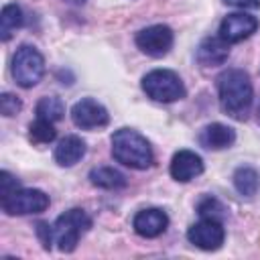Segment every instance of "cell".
<instances>
[{
    "instance_id": "24",
    "label": "cell",
    "mask_w": 260,
    "mask_h": 260,
    "mask_svg": "<svg viewBox=\"0 0 260 260\" xmlns=\"http://www.w3.org/2000/svg\"><path fill=\"white\" fill-rule=\"evenodd\" d=\"M18 189V181L8 173V171H2L0 173V199L8 197L12 191Z\"/></svg>"
},
{
    "instance_id": "9",
    "label": "cell",
    "mask_w": 260,
    "mask_h": 260,
    "mask_svg": "<svg viewBox=\"0 0 260 260\" xmlns=\"http://www.w3.org/2000/svg\"><path fill=\"white\" fill-rule=\"evenodd\" d=\"M71 120L81 130H95V128L108 126L110 114L93 98H83V100H79V102L73 104V108H71Z\"/></svg>"
},
{
    "instance_id": "19",
    "label": "cell",
    "mask_w": 260,
    "mask_h": 260,
    "mask_svg": "<svg viewBox=\"0 0 260 260\" xmlns=\"http://www.w3.org/2000/svg\"><path fill=\"white\" fill-rule=\"evenodd\" d=\"M65 114V104L57 95H45L37 104V118H45L49 122H59Z\"/></svg>"
},
{
    "instance_id": "1",
    "label": "cell",
    "mask_w": 260,
    "mask_h": 260,
    "mask_svg": "<svg viewBox=\"0 0 260 260\" xmlns=\"http://www.w3.org/2000/svg\"><path fill=\"white\" fill-rule=\"evenodd\" d=\"M217 95L223 114H228L234 120H246L254 100L250 75L238 67L225 69L217 77Z\"/></svg>"
},
{
    "instance_id": "12",
    "label": "cell",
    "mask_w": 260,
    "mask_h": 260,
    "mask_svg": "<svg viewBox=\"0 0 260 260\" xmlns=\"http://www.w3.org/2000/svg\"><path fill=\"white\" fill-rule=\"evenodd\" d=\"M132 228L142 238H156L169 228V215L158 207L140 209L132 219Z\"/></svg>"
},
{
    "instance_id": "26",
    "label": "cell",
    "mask_w": 260,
    "mask_h": 260,
    "mask_svg": "<svg viewBox=\"0 0 260 260\" xmlns=\"http://www.w3.org/2000/svg\"><path fill=\"white\" fill-rule=\"evenodd\" d=\"M67 2H71V4H83L85 0H67Z\"/></svg>"
},
{
    "instance_id": "11",
    "label": "cell",
    "mask_w": 260,
    "mask_h": 260,
    "mask_svg": "<svg viewBox=\"0 0 260 260\" xmlns=\"http://www.w3.org/2000/svg\"><path fill=\"white\" fill-rule=\"evenodd\" d=\"M169 173L179 183H189L203 173V158L193 150H179L171 158Z\"/></svg>"
},
{
    "instance_id": "20",
    "label": "cell",
    "mask_w": 260,
    "mask_h": 260,
    "mask_svg": "<svg viewBox=\"0 0 260 260\" xmlns=\"http://www.w3.org/2000/svg\"><path fill=\"white\" fill-rule=\"evenodd\" d=\"M55 136H57V130H55L53 122H49L45 118H37L28 126V140L32 144H49L55 140Z\"/></svg>"
},
{
    "instance_id": "4",
    "label": "cell",
    "mask_w": 260,
    "mask_h": 260,
    "mask_svg": "<svg viewBox=\"0 0 260 260\" xmlns=\"http://www.w3.org/2000/svg\"><path fill=\"white\" fill-rule=\"evenodd\" d=\"M142 91L160 104H171L177 100H183L187 89L181 81V77L171 69H152L142 77Z\"/></svg>"
},
{
    "instance_id": "21",
    "label": "cell",
    "mask_w": 260,
    "mask_h": 260,
    "mask_svg": "<svg viewBox=\"0 0 260 260\" xmlns=\"http://www.w3.org/2000/svg\"><path fill=\"white\" fill-rule=\"evenodd\" d=\"M197 211H199V215L201 217H213V219H223V215H225V207L215 199V197H211V195H207V197H203L199 203H197Z\"/></svg>"
},
{
    "instance_id": "3",
    "label": "cell",
    "mask_w": 260,
    "mask_h": 260,
    "mask_svg": "<svg viewBox=\"0 0 260 260\" xmlns=\"http://www.w3.org/2000/svg\"><path fill=\"white\" fill-rule=\"evenodd\" d=\"M91 228V217L87 211L73 207L65 213H61L53 223V244L61 252H73L77 248V242L83 234H87Z\"/></svg>"
},
{
    "instance_id": "23",
    "label": "cell",
    "mask_w": 260,
    "mask_h": 260,
    "mask_svg": "<svg viewBox=\"0 0 260 260\" xmlns=\"http://www.w3.org/2000/svg\"><path fill=\"white\" fill-rule=\"evenodd\" d=\"M37 236L43 244L45 250H51L53 248V223H47V221H39L37 223Z\"/></svg>"
},
{
    "instance_id": "25",
    "label": "cell",
    "mask_w": 260,
    "mask_h": 260,
    "mask_svg": "<svg viewBox=\"0 0 260 260\" xmlns=\"http://www.w3.org/2000/svg\"><path fill=\"white\" fill-rule=\"evenodd\" d=\"M228 6H236V8H258L260 0H223Z\"/></svg>"
},
{
    "instance_id": "6",
    "label": "cell",
    "mask_w": 260,
    "mask_h": 260,
    "mask_svg": "<svg viewBox=\"0 0 260 260\" xmlns=\"http://www.w3.org/2000/svg\"><path fill=\"white\" fill-rule=\"evenodd\" d=\"M51 199L45 191L41 189H16L12 191L8 197L0 199L2 211H6L8 215H32V213H41L49 207Z\"/></svg>"
},
{
    "instance_id": "2",
    "label": "cell",
    "mask_w": 260,
    "mask_h": 260,
    "mask_svg": "<svg viewBox=\"0 0 260 260\" xmlns=\"http://www.w3.org/2000/svg\"><path fill=\"white\" fill-rule=\"evenodd\" d=\"M112 156L124 167L142 171L154 160L150 142L132 128H120L112 134Z\"/></svg>"
},
{
    "instance_id": "14",
    "label": "cell",
    "mask_w": 260,
    "mask_h": 260,
    "mask_svg": "<svg viewBox=\"0 0 260 260\" xmlns=\"http://www.w3.org/2000/svg\"><path fill=\"white\" fill-rule=\"evenodd\" d=\"M197 140L207 150H223L236 142V130L221 122H213V124H207L201 128Z\"/></svg>"
},
{
    "instance_id": "7",
    "label": "cell",
    "mask_w": 260,
    "mask_h": 260,
    "mask_svg": "<svg viewBox=\"0 0 260 260\" xmlns=\"http://www.w3.org/2000/svg\"><path fill=\"white\" fill-rule=\"evenodd\" d=\"M134 43L148 57H165L175 43V32L167 24H152L138 30Z\"/></svg>"
},
{
    "instance_id": "16",
    "label": "cell",
    "mask_w": 260,
    "mask_h": 260,
    "mask_svg": "<svg viewBox=\"0 0 260 260\" xmlns=\"http://www.w3.org/2000/svg\"><path fill=\"white\" fill-rule=\"evenodd\" d=\"M89 183L100 189L116 191V189H124L128 185V179L114 167H95L89 171Z\"/></svg>"
},
{
    "instance_id": "17",
    "label": "cell",
    "mask_w": 260,
    "mask_h": 260,
    "mask_svg": "<svg viewBox=\"0 0 260 260\" xmlns=\"http://www.w3.org/2000/svg\"><path fill=\"white\" fill-rule=\"evenodd\" d=\"M234 187L242 197H254L260 189V175L254 167H238L234 171Z\"/></svg>"
},
{
    "instance_id": "13",
    "label": "cell",
    "mask_w": 260,
    "mask_h": 260,
    "mask_svg": "<svg viewBox=\"0 0 260 260\" xmlns=\"http://www.w3.org/2000/svg\"><path fill=\"white\" fill-rule=\"evenodd\" d=\"M197 63L201 67H217L223 65L230 57V43H225L219 35L217 37H205L197 47Z\"/></svg>"
},
{
    "instance_id": "27",
    "label": "cell",
    "mask_w": 260,
    "mask_h": 260,
    "mask_svg": "<svg viewBox=\"0 0 260 260\" xmlns=\"http://www.w3.org/2000/svg\"><path fill=\"white\" fill-rule=\"evenodd\" d=\"M258 120H260V106H258Z\"/></svg>"
},
{
    "instance_id": "22",
    "label": "cell",
    "mask_w": 260,
    "mask_h": 260,
    "mask_svg": "<svg viewBox=\"0 0 260 260\" xmlns=\"http://www.w3.org/2000/svg\"><path fill=\"white\" fill-rule=\"evenodd\" d=\"M20 108H22V102H20L18 95H14L10 91H4L0 95V112H2V116H6V118L16 116L20 112Z\"/></svg>"
},
{
    "instance_id": "10",
    "label": "cell",
    "mask_w": 260,
    "mask_h": 260,
    "mask_svg": "<svg viewBox=\"0 0 260 260\" xmlns=\"http://www.w3.org/2000/svg\"><path fill=\"white\" fill-rule=\"evenodd\" d=\"M258 18L246 12H234L228 14L219 24V37L225 43H240L248 37H252L258 28Z\"/></svg>"
},
{
    "instance_id": "8",
    "label": "cell",
    "mask_w": 260,
    "mask_h": 260,
    "mask_svg": "<svg viewBox=\"0 0 260 260\" xmlns=\"http://www.w3.org/2000/svg\"><path fill=\"white\" fill-rule=\"evenodd\" d=\"M187 240L205 252L219 250L223 240H225L223 223L219 219H213V217H201L197 223H193L187 230Z\"/></svg>"
},
{
    "instance_id": "18",
    "label": "cell",
    "mask_w": 260,
    "mask_h": 260,
    "mask_svg": "<svg viewBox=\"0 0 260 260\" xmlns=\"http://www.w3.org/2000/svg\"><path fill=\"white\" fill-rule=\"evenodd\" d=\"M24 22V16H22V10L18 4H4L2 6V12H0V39L6 43L10 41V37L22 26Z\"/></svg>"
},
{
    "instance_id": "15",
    "label": "cell",
    "mask_w": 260,
    "mask_h": 260,
    "mask_svg": "<svg viewBox=\"0 0 260 260\" xmlns=\"http://www.w3.org/2000/svg\"><path fill=\"white\" fill-rule=\"evenodd\" d=\"M85 150H87V146H85V142L79 136L67 134L55 146L53 156H55V162L59 167H73V165H77L85 156Z\"/></svg>"
},
{
    "instance_id": "5",
    "label": "cell",
    "mask_w": 260,
    "mask_h": 260,
    "mask_svg": "<svg viewBox=\"0 0 260 260\" xmlns=\"http://www.w3.org/2000/svg\"><path fill=\"white\" fill-rule=\"evenodd\" d=\"M45 75V59L32 45H20L12 55V77L16 85L30 89Z\"/></svg>"
}]
</instances>
